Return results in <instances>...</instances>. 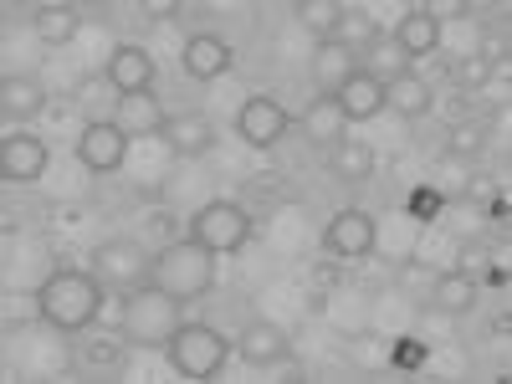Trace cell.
I'll return each mask as SVG.
<instances>
[{
    "label": "cell",
    "instance_id": "cell-11",
    "mask_svg": "<svg viewBox=\"0 0 512 384\" xmlns=\"http://www.w3.org/2000/svg\"><path fill=\"white\" fill-rule=\"evenodd\" d=\"M47 164H52V154L36 134H11L6 128V139H0V180L6 185H36L47 175Z\"/></svg>",
    "mask_w": 512,
    "mask_h": 384
},
{
    "label": "cell",
    "instance_id": "cell-7",
    "mask_svg": "<svg viewBox=\"0 0 512 384\" xmlns=\"http://www.w3.org/2000/svg\"><path fill=\"white\" fill-rule=\"evenodd\" d=\"M374 241H379L374 216L369 210H354V205L328 216V226H323V251L333 256V262H364V256L374 251Z\"/></svg>",
    "mask_w": 512,
    "mask_h": 384
},
{
    "label": "cell",
    "instance_id": "cell-15",
    "mask_svg": "<svg viewBox=\"0 0 512 384\" xmlns=\"http://www.w3.org/2000/svg\"><path fill=\"white\" fill-rule=\"evenodd\" d=\"M236 359L241 364H251L256 374H262V369H272L277 359H287L292 349H287V333L277 328V323H267V318H256V323H246L241 328V338H236Z\"/></svg>",
    "mask_w": 512,
    "mask_h": 384
},
{
    "label": "cell",
    "instance_id": "cell-9",
    "mask_svg": "<svg viewBox=\"0 0 512 384\" xmlns=\"http://www.w3.org/2000/svg\"><path fill=\"white\" fill-rule=\"evenodd\" d=\"M287 128H292V113H287L277 98H267V93H256V98H246V103L236 108V134H241L251 149L282 144Z\"/></svg>",
    "mask_w": 512,
    "mask_h": 384
},
{
    "label": "cell",
    "instance_id": "cell-32",
    "mask_svg": "<svg viewBox=\"0 0 512 384\" xmlns=\"http://www.w3.org/2000/svg\"><path fill=\"white\" fill-rule=\"evenodd\" d=\"M262 374H267V379H277V384H303V379H308V369L297 364L292 354H287V359H277V364H272V369H262Z\"/></svg>",
    "mask_w": 512,
    "mask_h": 384
},
{
    "label": "cell",
    "instance_id": "cell-30",
    "mask_svg": "<svg viewBox=\"0 0 512 384\" xmlns=\"http://www.w3.org/2000/svg\"><path fill=\"white\" fill-rule=\"evenodd\" d=\"M487 267H492V251H487L482 241H466V246L456 251V272H461V277H477V282H482Z\"/></svg>",
    "mask_w": 512,
    "mask_h": 384
},
{
    "label": "cell",
    "instance_id": "cell-25",
    "mask_svg": "<svg viewBox=\"0 0 512 384\" xmlns=\"http://www.w3.org/2000/svg\"><path fill=\"white\" fill-rule=\"evenodd\" d=\"M338 21H344V6H338V0H303V6H297V26H303L313 41H333Z\"/></svg>",
    "mask_w": 512,
    "mask_h": 384
},
{
    "label": "cell",
    "instance_id": "cell-14",
    "mask_svg": "<svg viewBox=\"0 0 512 384\" xmlns=\"http://www.w3.org/2000/svg\"><path fill=\"white\" fill-rule=\"evenodd\" d=\"M431 108H436L431 77H420V72L384 77V113H395V118H405V123H420V118H431Z\"/></svg>",
    "mask_w": 512,
    "mask_h": 384
},
{
    "label": "cell",
    "instance_id": "cell-2",
    "mask_svg": "<svg viewBox=\"0 0 512 384\" xmlns=\"http://www.w3.org/2000/svg\"><path fill=\"white\" fill-rule=\"evenodd\" d=\"M185 328V303L169 297L164 287L144 282L123 297V318H118V338L128 349H169V338Z\"/></svg>",
    "mask_w": 512,
    "mask_h": 384
},
{
    "label": "cell",
    "instance_id": "cell-22",
    "mask_svg": "<svg viewBox=\"0 0 512 384\" xmlns=\"http://www.w3.org/2000/svg\"><path fill=\"white\" fill-rule=\"evenodd\" d=\"M374 149L369 144H359V139H344L338 149H328V175L333 180H344V185H364L369 175H374Z\"/></svg>",
    "mask_w": 512,
    "mask_h": 384
},
{
    "label": "cell",
    "instance_id": "cell-29",
    "mask_svg": "<svg viewBox=\"0 0 512 384\" xmlns=\"http://www.w3.org/2000/svg\"><path fill=\"white\" fill-rule=\"evenodd\" d=\"M123 338H93V344L88 349H82L77 359H82V369H88V374H118L123 369Z\"/></svg>",
    "mask_w": 512,
    "mask_h": 384
},
{
    "label": "cell",
    "instance_id": "cell-3",
    "mask_svg": "<svg viewBox=\"0 0 512 384\" xmlns=\"http://www.w3.org/2000/svg\"><path fill=\"white\" fill-rule=\"evenodd\" d=\"M221 256L210 251V246H200V241H190V236H180V241H164L159 251H154V267H149V282L154 287H164L169 297H180V303H200V297L216 287V277H221Z\"/></svg>",
    "mask_w": 512,
    "mask_h": 384
},
{
    "label": "cell",
    "instance_id": "cell-31",
    "mask_svg": "<svg viewBox=\"0 0 512 384\" xmlns=\"http://www.w3.org/2000/svg\"><path fill=\"white\" fill-rule=\"evenodd\" d=\"M497 175H466L461 180V200H472V205H487V200H497Z\"/></svg>",
    "mask_w": 512,
    "mask_h": 384
},
{
    "label": "cell",
    "instance_id": "cell-1",
    "mask_svg": "<svg viewBox=\"0 0 512 384\" xmlns=\"http://www.w3.org/2000/svg\"><path fill=\"white\" fill-rule=\"evenodd\" d=\"M36 318L57 333H93L103 318V282L98 272L57 267L52 277H41L36 287Z\"/></svg>",
    "mask_w": 512,
    "mask_h": 384
},
{
    "label": "cell",
    "instance_id": "cell-20",
    "mask_svg": "<svg viewBox=\"0 0 512 384\" xmlns=\"http://www.w3.org/2000/svg\"><path fill=\"white\" fill-rule=\"evenodd\" d=\"M0 113H6V128L41 118L47 113V88L26 72H6V82H0Z\"/></svg>",
    "mask_w": 512,
    "mask_h": 384
},
{
    "label": "cell",
    "instance_id": "cell-28",
    "mask_svg": "<svg viewBox=\"0 0 512 384\" xmlns=\"http://www.w3.org/2000/svg\"><path fill=\"white\" fill-rule=\"evenodd\" d=\"M446 72H451V88H456L461 98H466V93H482L487 82H492V67H487V62H482L477 52H466V57H456V62H451Z\"/></svg>",
    "mask_w": 512,
    "mask_h": 384
},
{
    "label": "cell",
    "instance_id": "cell-6",
    "mask_svg": "<svg viewBox=\"0 0 512 384\" xmlns=\"http://www.w3.org/2000/svg\"><path fill=\"white\" fill-rule=\"evenodd\" d=\"M149 267H154V256L144 251L139 236H118V241H103L93 251V272L103 287H118V292H134L149 282Z\"/></svg>",
    "mask_w": 512,
    "mask_h": 384
},
{
    "label": "cell",
    "instance_id": "cell-33",
    "mask_svg": "<svg viewBox=\"0 0 512 384\" xmlns=\"http://www.w3.org/2000/svg\"><path fill=\"white\" fill-rule=\"evenodd\" d=\"M169 16H175V6H164V0H159V6H149V21H169Z\"/></svg>",
    "mask_w": 512,
    "mask_h": 384
},
{
    "label": "cell",
    "instance_id": "cell-26",
    "mask_svg": "<svg viewBox=\"0 0 512 384\" xmlns=\"http://www.w3.org/2000/svg\"><path fill=\"white\" fill-rule=\"evenodd\" d=\"M354 67H359L354 52L338 47V41H318V47H313V77H323L328 88H338V82H344Z\"/></svg>",
    "mask_w": 512,
    "mask_h": 384
},
{
    "label": "cell",
    "instance_id": "cell-10",
    "mask_svg": "<svg viewBox=\"0 0 512 384\" xmlns=\"http://www.w3.org/2000/svg\"><path fill=\"white\" fill-rule=\"evenodd\" d=\"M441 16L431 11V6H410L400 21H395V31H390V47L405 57V62H425V57H436L441 52Z\"/></svg>",
    "mask_w": 512,
    "mask_h": 384
},
{
    "label": "cell",
    "instance_id": "cell-12",
    "mask_svg": "<svg viewBox=\"0 0 512 384\" xmlns=\"http://www.w3.org/2000/svg\"><path fill=\"white\" fill-rule=\"evenodd\" d=\"M328 98L338 103V113H344L349 123H369V118L384 113V77L369 72V67H354Z\"/></svg>",
    "mask_w": 512,
    "mask_h": 384
},
{
    "label": "cell",
    "instance_id": "cell-8",
    "mask_svg": "<svg viewBox=\"0 0 512 384\" xmlns=\"http://www.w3.org/2000/svg\"><path fill=\"white\" fill-rule=\"evenodd\" d=\"M123 159H128V134L113 118H93L77 134V164L88 169V175H118Z\"/></svg>",
    "mask_w": 512,
    "mask_h": 384
},
{
    "label": "cell",
    "instance_id": "cell-27",
    "mask_svg": "<svg viewBox=\"0 0 512 384\" xmlns=\"http://www.w3.org/2000/svg\"><path fill=\"white\" fill-rule=\"evenodd\" d=\"M487 123L482 118H456L451 123V134H446V154H456V159H477L482 149H487Z\"/></svg>",
    "mask_w": 512,
    "mask_h": 384
},
{
    "label": "cell",
    "instance_id": "cell-21",
    "mask_svg": "<svg viewBox=\"0 0 512 384\" xmlns=\"http://www.w3.org/2000/svg\"><path fill=\"white\" fill-rule=\"evenodd\" d=\"M477 292H482L477 277H461V272L451 267V272H441V277L431 282V308L446 313V318H466V313L477 308Z\"/></svg>",
    "mask_w": 512,
    "mask_h": 384
},
{
    "label": "cell",
    "instance_id": "cell-24",
    "mask_svg": "<svg viewBox=\"0 0 512 384\" xmlns=\"http://www.w3.org/2000/svg\"><path fill=\"white\" fill-rule=\"evenodd\" d=\"M338 47H349V52H374L379 47V21L359 6H344V21H338Z\"/></svg>",
    "mask_w": 512,
    "mask_h": 384
},
{
    "label": "cell",
    "instance_id": "cell-4",
    "mask_svg": "<svg viewBox=\"0 0 512 384\" xmlns=\"http://www.w3.org/2000/svg\"><path fill=\"white\" fill-rule=\"evenodd\" d=\"M164 354L175 364V374H185V379H216L231 359V344H226V333H216L210 323H185L169 338Z\"/></svg>",
    "mask_w": 512,
    "mask_h": 384
},
{
    "label": "cell",
    "instance_id": "cell-13",
    "mask_svg": "<svg viewBox=\"0 0 512 384\" xmlns=\"http://www.w3.org/2000/svg\"><path fill=\"white\" fill-rule=\"evenodd\" d=\"M103 77H108V88H113L118 98H128V93H154V57H149L144 47H134V41H118L113 57H108V67H103Z\"/></svg>",
    "mask_w": 512,
    "mask_h": 384
},
{
    "label": "cell",
    "instance_id": "cell-23",
    "mask_svg": "<svg viewBox=\"0 0 512 384\" xmlns=\"http://www.w3.org/2000/svg\"><path fill=\"white\" fill-rule=\"evenodd\" d=\"M31 31H36V41H47V47H67V41L82 31V16L72 6H41L31 16Z\"/></svg>",
    "mask_w": 512,
    "mask_h": 384
},
{
    "label": "cell",
    "instance_id": "cell-16",
    "mask_svg": "<svg viewBox=\"0 0 512 384\" xmlns=\"http://www.w3.org/2000/svg\"><path fill=\"white\" fill-rule=\"evenodd\" d=\"M159 139L169 144V154H175V159H200V154L216 149V123H210L205 113H169Z\"/></svg>",
    "mask_w": 512,
    "mask_h": 384
},
{
    "label": "cell",
    "instance_id": "cell-5",
    "mask_svg": "<svg viewBox=\"0 0 512 384\" xmlns=\"http://www.w3.org/2000/svg\"><path fill=\"white\" fill-rule=\"evenodd\" d=\"M251 231H256L251 210H246V205H236V200H210V205H200L195 216H190V241L210 246L216 256L241 251V246L251 241Z\"/></svg>",
    "mask_w": 512,
    "mask_h": 384
},
{
    "label": "cell",
    "instance_id": "cell-17",
    "mask_svg": "<svg viewBox=\"0 0 512 384\" xmlns=\"http://www.w3.org/2000/svg\"><path fill=\"white\" fill-rule=\"evenodd\" d=\"M231 62H236L231 41H226V36H210V31L190 36V41H185V52H180V67H185L195 82H216V77H226Z\"/></svg>",
    "mask_w": 512,
    "mask_h": 384
},
{
    "label": "cell",
    "instance_id": "cell-18",
    "mask_svg": "<svg viewBox=\"0 0 512 384\" xmlns=\"http://www.w3.org/2000/svg\"><path fill=\"white\" fill-rule=\"evenodd\" d=\"M113 123L123 128L128 139H159L164 123H169V113H164L159 93H128V98L113 103Z\"/></svg>",
    "mask_w": 512,
    "mask_h": 384
},
{
    "label": "cell",
    "instance_id": "cell-19",
    "mask_svg": "<svg viewBox=\"0 0 512 384\" xmlns=\"http://www.w3.org/2000/svg\"><path fill=\"white\" fill-rule=\"evenodd\" d=\"M297 128H303V139L313 144V149H338L349 139V118L338 113V103L328 98V93H318L303 113H297Z\"/></svg>",
    "mask_w": 512,
    "mask_h": 384
}]
</instances>
